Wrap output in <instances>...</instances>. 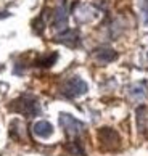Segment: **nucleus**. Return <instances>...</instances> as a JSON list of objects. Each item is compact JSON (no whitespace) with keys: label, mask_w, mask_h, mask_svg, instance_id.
I'll list each match as a JSON object with an SVG mask.
<instances>
[{"label":"nucleus","mask_w":148,"mask_h":156,"mask_svg":"<svg viewBox=\"0 0 148 156\" xmlns=\"http://www.w3.org/2000/svg\"><path fill=\"white\" fill-rule=\"evenodd\" d=\"M130 94H132L135 98H142V97H143L145 95V90H143V85H134V87H132V92H130Z\"/></svg>","instance_id":"nucleus-10"},{"label":"nucleus","mask_w":148,"mask_h":156,"mask_svg":"<svg viewBox=\"0 0 148 156\" xmlns=\"http://www.w3.org/2000/svg\"><path fill=\"white\" fill-rule=\"evenodd\" d=\"M66 21H68V13H66V8L65 7H60L55 10V15H53V24L56 29H65L66 26Z\"/></svg>","instance_id":"nucleus-8"},{"label":"nucleus","mask_w":148,"mask_h":156,"mask_svg":"<svg viewBox=\"0 0 148 156\" xmlns=\"http://www.w3.org/2000/svg\"><path fill=\"white\" fill-rule=\"evenodd\" d=\"M60 124L65 127L66 134L69 137H76L82 132L84 129V124L81 121H77L76 118H72L71 114H61L60 116Z\"/></svg>","instance_id":"nucleus-3"},{"label":"nucleus","mask_w":148,"mask_h":156,"mask_svg":"<svg viewBox=\"0 0 148 156\" xmlns=\"http://www.w3.org/2000/svg\"><path fill=\"white\" fill-rule=\"evenodd\" d=\"M32 130H34V134L41 138H48L53 134V127L47 121H39V122H36L32 127Z\"/></svg>","instance_id":"nucleus-5"},{"label":"nucleus","mask_w":148,"mask_h":156,"mask_svg":"<svg viewBox=\"0 0 148 156\" xmlns=\"http://www.w3.org/2000/svg\"><path fill=\"white\" fill-rule=\"evenodd\" d=\"M87 92V84L84 82L81 77H71L68 79L65 85H63V94L69 98H74V97H79Z\"/></svg>","instance_id":"nucleus-2"},{"label":"nucleus","mask_w":148,"mask_h":156,"mask_svg":"<svg viewBox=\"0 0 148 156\" xmlns=\"http://www.w3.org/2000/svg\"><path fill=\"white\" fill-rule=\"evenodd\" d=\"M58 40L66 44V45H69V47H74V45H77V42H79V34H77V31L66 29L65 32H61L58 36Z\"/></svg>","instance_id":"nucleus-7"},{"label":"nucleus","mask_w":148,"mask_h":156,"mask_svg":"<svg viewBox=\"0 0 148 156\" xmlns=\"http://www.w3.org/2000/svg\"><path fill=\"white\" fill-rule=\"evenodd\" d=\"M93 56H95V60L100 61V63H111V61L116 60L118 55H116L115 50H111L108 47H101V48H97L93 51Z\"/></svg>","instance_id":"nucleus-4"},{"label":"nucleus","mask_w":148,"mask_h":156,"mask_svg":"<svg viewBox=\"0 0 148 156\" xmlns=\"http://www.w3.org/2000/svg\"><path fill=\"white\" fill-rule=\"evenodd\" d=\"M98 137H100V140L105 143V145H108V147H115V145H118V142H119V137H118V134L113 129H101L100 132H98Z\"/></svg>","instance_id":"nucleus-6"},{"label":"nucleus","mask_w":148,"mask_h":156,"mask_svg":"<svg viewBox=\"0 0 148 156\" xmlns=\"http://www.w3.org/2000/svg\"><path fill=\"white\" fill-rule=\"evenodd\" d=\"M143 16H145V24H148V0L143 3Z\"/></svg>","instance_id":"nucleus-11"},{"label":"nucleus","mask_w":148,"mask_h":156,"mask_svg":"<svg viewBox=\"0 0 148 156\" xmlns=\"http://www.w3.org/2000/svg\"><path fill=\"white\" fill-rule=\"evenodd\" d=\"M11 109L21 114H27V116H36L39 113V103L31 97H21L13 101Z\"/></svg>","instance_id":"nucleus-1"},{"label":"nucleus","mask_w":148,"mask_h":156,"mask_svg":"<svg viewBox=\"0 0 148 156\" xmlns=\"http://www.w3.org/2000/svg\"><path fill=\"white\" fill-rule=\"evenodd\" d=\"M56 58H58V55H56V53H53V55H48L47 58H42L41 61H39V65H41V66H52L53 63L56 61Z\"/></svg>","instance_id":"nucleus-9"}]
</instances>
